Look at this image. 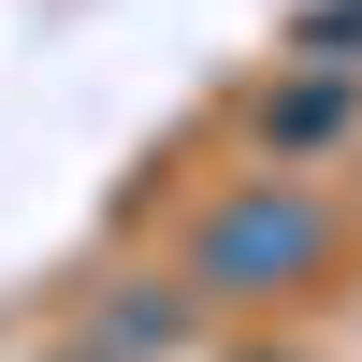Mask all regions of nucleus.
<instances>
[{
  "instance_id": "obj_1",
  "label": "nucleus",
  "mask_w": 362,
  "mask_h": 362,
  "mask_svg": "<svg viewBox=\"0 0 362 362\" xmlns=\"http://www.w3.org/2000/svg\"><path fill=\"white\" fill-rule=\"evenodd\" d=\"M319 261H334V203H305V189H247V203H218V218H203L189 290H218V305H261V290H305Z\"/></svg>"
},
{
  "instance_id": "obj_2",
  "label": "nucleus",
  "mask_w": 362,
  "mask_h": 362,
  "mask_svg": "<svg viewBox=\"0 0 362 362\" xmlns=\"http://www.w3.org/2000/svg\"><path fill=\"white\" fill-rule=\"evenodd\" d=\"M334 131H348V73H305V87L261 102V145H276V160H305V145H334Z\"/></svg>"
},
{
  "instance_id": "obj_3",
  "label": "nucleus",
  "mask_w": 362,
  "mask_h": 362,
  "mask_svg": "<svg viewBox=\"0 0 362 362\" xmlns=\"http://www.w3.org/2000/svg\"><path fill=\"white\" fill-rule=\"evenodd\" d=\"M174 334H189V305H160V290H131V305L102 319V362H160Z\"/></svg>"
},
{
  "instance_id": "obj_4",
  "label": "nucleus",
  "mask_w": 362,
  "mask_h": 362,
  "mask_svg": "<svg viewBox=\"0 0 362 362\" xmlns=\"http://www.w3.org/2000/svg\"><path fill=\"white\" fill-rule=\"evenodd\" d=\"M290 44H305V58H348V44H362V0H319V15L290 29Z\"/></svg>"
}]
</instances>
